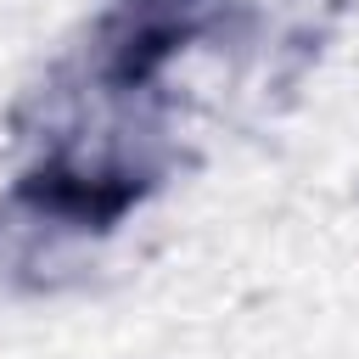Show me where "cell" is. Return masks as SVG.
Here are the masks:
<instances>
[{
  "mask_svg": "<svg viewBox=\"0 0 359 359\" xmlns=\"http://www.w3.org/2000/svg\"><path fill=\"white\" fill-rule=\"evenodd\" d=\"M39 224V208L28 202V191H6L0 196V286H17V269H22V252H28V236Z\"/></svg>",
  "mask_w": 359,
  "mask_h": 359,
  "instance_id": "obj_1",
  "label": "cell"
}]
</instances>
